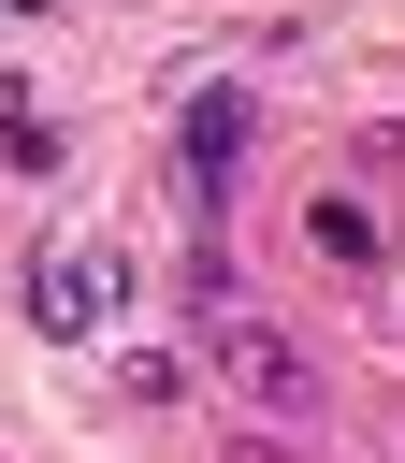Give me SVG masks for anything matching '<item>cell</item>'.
<instances>
[{
  "instance_id": "obj_1",
  "label": "cell",
  "mask_w": 405,
  "mask_h": 463,
  "mask_svg": "<svg viewBox=\"0 0 405 463\" xmlns=\"http://www.w3.org/2000/svg\"><path fill=\"white\" fill-rule=\"evenodd\" d=\"M202 362H217V391H231L246 420H275V434H289V420H318V362H304L260 304H217V318H202Z\"/></svg>"
},
{
  "instance_id": "obj_2",
  "label": "cell",
  "mask_w": 405,
  "mask_h": 463,
  "mask_svg": "<svg viewBox=\"0 0 405 463\" xmlns=\"http://www.w3.org/2000/svg\"><path fill=\"white\" fill-rule=\"evenodd\" d=\"M116 304H130V260H116V246H58V260L29 275V318H43L58 347H72V333H101Z\"/></svg>"
},
{
  "instance_id": "obj_3",
  "label": "cell",
  "mask_w": 405,
  "mask_h": 463,
  "mask_svg": "<svg viewBox=\"0 0 405 463\" xmlns=\"http://www.w3.org/2000/svg\"><path fill=\"white\" fill-rule=\"evenodd\" d=\"M246 130H260V116H246V87H202V101H188V174H231V159H246Z\"/></svg>"
},
{
  "instance_id": "obj_4",
  "label": "cell",
  "mask_w": 405,
  "mask_h": 463,
  "mask_svg": "<svg viewBox=\"0 0 405 463\" xmlns=\"http://www.w3.org/2000/svg\"><path fill=\"white\" fill-rule=\"evenodd\" d=\"M304 232H318V260H333V275H376V217H362V203H318Z\"/></svg>"
},
{
  "instance_id": "obj_5",
  "label": "cell",
  "mask_w": 405,
  "mask_h": 463,
  "mask_svg": "<svg viewBox=\"0 0 405 463\" xmlns=\"http://www.w3.org/2000/svg\"><path fill=\"white\" fill-rule=\"evenodd\" d=\"M0 145H14V159H58V130L29 116V87H0Z\"/></svg>"
},
{
  "instance_id": "obj_6",
  "label": "cell",
  "mask_w": 405,
  "mask_h": 463,
  "mask_svg": "<svg viewBox=\"0 0 405 463\" xmlns=\"http://www.w3.org/2000/svg\"><path fill=\"white\" fill-rule=\"evenodd\" d=\"M231 463H289V449H260V434H246V449H231Z\"/></svg>"
},
{
  "instance_id": "obj_7",
  "label": "cell",
  "mask_w": 405,
  "mask_h": 463,
  "mask_svg": "<svg viewBox=\"0 0 405 463\" xmlns=\"http://www.w3.org/2000/svg\"><path fill=\"white\" fill-rule=\"evenodd\" d=\"M0 14H58V0H0Z\"/></svg>"
}]
</instances>
